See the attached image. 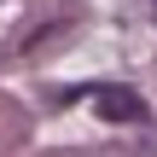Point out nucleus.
I'll return each instance as SVG.
<instances>
[{
	"mask_svg": "<svg viewBox=\"0 0 157 157\" xmlns=\"http://www.w3.org/2000/svg\"><path fill=\"white\" fill-rule=\"evenodd\" d=\"M151 12H157V0H151Z\"/></svg>",
	"mask_w": 157,
	"mask_h": 157,
	"instance_id": "2",
	"label": "nucleus"
},
{
	"mask_svg": "<svg viewBox=\"0 0 157 157\" xmlns=\"http://www.w3.org/2000/svg\"><path fill=\"white\" fill-rule=\"evenodd\" d=\"M93 93V111L105 122H146V99L134 87H87Z\"/></svg>",
	"mask_w": 157,
	"mask_h": 157,
	"instance_id": "1",
	"label": "nucleus"
}]
</instances>
